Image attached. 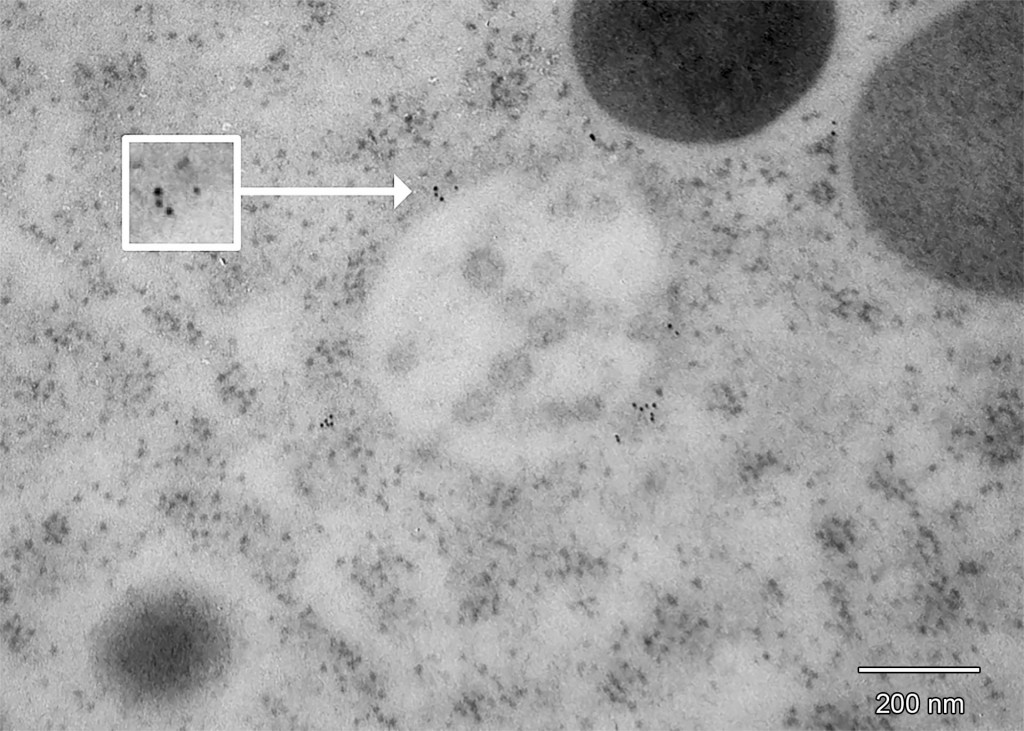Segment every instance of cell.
I'll use <instances>...</instances> for the list:
<instances>
[{
  "instance_id": "cell-1",
  "label": "cell",
  "mask_w": 1024,
  "mask_h": 731,
  "mask_svg": "<svg viewBox=\"0 0 1024 731\" xmlns=\"http://www.w3.org/2000/svg\"><path fill=\"white\" fill-rule=\"evenodd\" d=\"M1022 0L966 1L887 55L848 130L874 236L927 277L1015 300L1024 285Z\"/></svg>"
},
{
  "instance_id": "cell-2",
  "label": "cell",
  "mask_w": 1024,
  "mask_h": 731,
  "mask_svg": "<svg viewBox=\"0 0 1024 731\" xmlns=\"http://www.w3.org/2000/svg\"><path fill=\"white\" fill-rule=\"evenodd\" d=\"M837 32L835 3H575L571 47L593 101L628 129L710 145L754 135L817 83Z\"/></svg>"
},
{
  "instance_id": "cell-3",
  "label": "cell",
  "mask_w": 1024,
  "mask_h": 731,
  "mask_svg": "<svg viewBox=\"0 0 1024 731\" xmlns=\"http://www.w3.org/2000/svg\"><path fill=\"white\" fill-rule=\"evenodd\" d=\"M165 600L163 613L158 604L153 613L149 605L124 607L101 636L109 651L98 655L112 656L105 664L153 651L106 670L112 672L108 679L117 682L114 687L125 695L132 691L130 695L142 697L141 702H160L161 697L168 701L182 687L212 678L225 655V637L210 613L183 612L176 621L182 604L168 615Z\"/></svg>"
},
{
  "instance_id": "cell-4",
  "label": "cell",
  "mask_w": 1024,
  "mask_h": 731,
  "mask_svg": "<svg viewBox=\"0 0 1024 731\" xmlns=\"http://www.w3.org/2000/svg\"><path fill=\"white\" fill-rule=\"evenodd\" d=\"M534 375L533 361L523 350L500 353L491 362L487 380L494 392L515 394L528 387Z\"/></svg>"
},
{
  "instance_id": "cell-5",
  "label": "cell",
  "mask_w": 1024,
  "mask_h": 731,
  "mask_svg": "<svg viewBox=\"0 0 1024 731\" xmlns=\"http://www.w3.org/2000/svg\"><path fill=\"white\" fill-rule=\"evenodd\" d=\"M505 273L503 256L491 247H479L471 251L462 265V274L466 282L476 291L485 294L501 288Z\"/></svg>"
},
{
  "instance_id": "cell-6",
  "label": "cell",
  "mask_w": 1024,
  "mask_h": 731,
  "mask_svg": "<svg viewBox=\"0 0 1024 731\" xmlns=\"http://www.w3.org/2000/svg\"><path fill=\"white\" fill-rule=\"evenodd\" d=\"M496 396L492 389L473 388L463 393L452 405L450 415L454 423L473 427L489 421L495 414Z\"/></svg>"
},
{
  "instance_id": "cell-7",
  "label": "cell",
  "mask_w": 1024,
  "mask_h": 731,
  "mask_svg": "<svg viewBox=\"0 0 1024 731\" xmlns=\"http://www.w3.org/2000/svg\"><path fill=\"white\" fill-rule=\"evenodd\" d=\"M569 330L567 316L558 309L544 308L530 317L526 339L534 348L546 349L563 341Z\"/></svg>"
},
{
  "instance_id": "cell-8",
  "label": "cell",
  "mask_w": 1024,
  "mask_h": 731,
  "mask_svg": "<svg viewBox=\"0 0 1024 731\" xmlns=\"http://www.w3.org/2000/svg\"><path fill=\"white\" fill-rule=\"evenodd\" d=\"M539 424L549 431H559L576 423L569 403L560 399L542 401L536 409Z\"/></svg>"
},
{
  "instance_id": "cell-9",
  "label": "cell",
  "mask_w": 1024,
  "mask_h": 731,
  "mask_svg": "<svg viewBox=\"0 0 1024 731\" xmlns=\"http://www.w3.org/2000/svg\"><path fill=\"white\" fill-rule=\"evenodd\" d=\"M565 270L566 264L559 254L545 251L533 261L531 275L538 285L551 286L563 277Z\"/></svg>"
},
{
  "instance_id": "cell-10",
  "label": "cell",
  "mask_w": 1024,
  "mask_h": 731,
  "mask_svg": "<svg viewBox=\"0 0 1024 731\" xmlns=\"http://www.w3.org/2000/svg\"><path fill=\"white\" fill-rule=\"evenodd\" d=\"M570 406L573 418L578 423H594L605 412L604 400L599 395L591 393L577 398Z\"/></svg>"
},
{
  "instance_id": "cell-11",
  "label": "cell",
  "mask_w": 1024,
  "mask_h": 731,
  "mask_svg": "<svg viewBox=\"0 0 1024 731\" xmlns=\"http://www.w3.org/2000/svg\"><path fill=\"white\" fill-rule=\"evenodd\" d=\"M709 401L715 409L723 413L734 414L736 413V410L739 409V405L732 392L727 390L725 387H716V389L711 392Z\"/></svg>"
}]
</instances>
